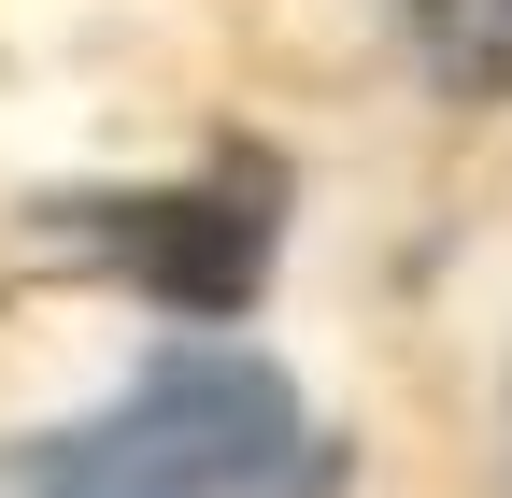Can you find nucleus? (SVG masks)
Returning <instances> with one entry per match:
<instances>
[{
  "instance_id": "1",
  "label": "nucleus",
  "mask_w": 512,
  "mask_h": 498,
  "mask_svg": "<svg viewBox=\"0 0 512 498\" xmlns=\"http://www.w3.org/2000/svg\"><path fill=\"white\" fill-rule=\"evenodd\" d=\"M15 498H313L328 484V442L271 356L242 342H171L128 399L15 442L0 470Z\"/></svg>"
},
{
  "instance_id": "2",
  "label": "nucleus",
  "mask_w": 512,
  "mask_h": 498,
  "mask_svg": "<svg viewBox=\"0 0 512 498\" xmlns=\"http://www.w3.org/2000/svg\"><path fill=\"white\" fill-rule=\"evenodd\" d=\"M86 242L171 299V314H242L256 285H271V185H143V200H86Z\"/></svg>"
},
{
  "instance_id": "3",
  "label": "nucleus",
  "mask_w": 512,
  "mask_h": 498,
  "mask_svg": "<svg viewBox=\"0 0 512 498\" xmlns=\"http://www.w3.org/2000/svg\"><path fill=\"white\" fill-rule=\"evenodd\" d=\"M399 43L441 100H512V0H399Z\"/></svg>"
}]
</instances>
